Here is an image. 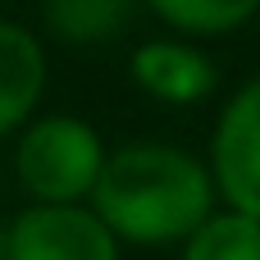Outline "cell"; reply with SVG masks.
<instances>
[{
    "label": "cell",
    "instance_id": "cell-9",
    "mask_svg": "<svg viewBox=\"0 0 260 260\" xmlns=\"http://www.w3.org/2000/svg\"><path fill=\"white\" fill-rule=\"evenodd\" d=\"M160 23L183 37H224L260 14V0H146Z\"/></svg>",
    "mask_w": 260,
    "mask_h": 260
},
{
    "label": "cell",
    "instance_id": "cell-1",
    "mask_svg": "<svg viewBox=\"0 0 260 260\" xmlns=\"http://www.w3.org/2000/svg\"><path fill=\"white\" fill-rule=\"evenodd\" d=\"M215 174L206 160L169 142H128L105 155L91 187V210L110 224L119 242L165 247L183 242L215 210Z\"/></svg>",
    "mask_w": 260,
    "mask_h": 260
},
{
    "label": "cell",
    "instance_id": "cell-8",
    "mask_svg": "<svg viewBox=\"0 0 260 260\" xmlns=\"http://www.w3.org/2000/svg\"><path fill=\"white\" fill-rule=\"evenodd\" d=\"M183 260H260V219L247 210H210L187 238Z\"/></svg>",
    "mask_w": 260,
    "mask_h": 260
},
{
    "label": "cell",
    "instance_id": "cell-4",
    "mask_svg": "<svg viewBox=\"0 0 260 260\" xmlns=\"http://www.w3.org/2000/svg\"><path fill=\"white\" fill-rule=\"evenodd\" d=\"M210 174L224 206L260 219V78L242 82L215 119Z\"/></svg>",
    "mask_w": 260,
    "mask_h": 260
},
{
    "label": "cell",
    "instance_id": "cell-10",
    "mask_svg": "<svg viewBox=\"0 0 260 260\" xmlns=\"http://www.w3.org/2000/svg\"><path fill=\"white\" fill-rule=\"evenodd\" d=\"M0 260H5V229H0Z\"/></svg>",
    "mask_w": 260,
    "mask_h": 260
},
{
    "label": "cell",
    "instance_id": "cell-2",
    "mask_svg": "<svg viewBox=\"0 0 260 260\" xmlns=\"http://www.w3.org/2000/svg\"><path fill=\"white\" fill-rule=\"evenodd\" d=\"M101 169H105V142L87 119L46 114L23 123V137L14 146V178L32 201L50 206L91 201Z\"/></svg>",
    "mask_w": 260,
    "mask_h": 260
},
{
    "label": "cell",
    "instance_id": "cell-7",
    "mask_svg": "<svg viewBox=\"0 0 260 260\" xmlns=\"http://www.w3.org/2000/svg\"><path fill=\"white\" fill-rule=\"evenodd\" d=\"M142 0H41V18L64 46H101L128 32Z\"/></svg>",
    "mask_w": 260,
    "mask_h": 260
},
{
    "label": "cell",
    "instance_id": "cell-6",
    "mask_svg": "<svg viewBox=\"0 0 260 260\" xmlns=\"http://www.w3.org/2000/svg\"><path fill=\"white\" fill-rule=\"evenodd\" d=\"M46 91V50L23 27L0 18V137L18 133Z\"/></svg>",
    "mask_w": 260,
    "mask_h": 260
},
{
    "label": "cell",
    "instance_id": "cell-5",
    "mask_svg": "<svg viewBox=\"0 0 260 260\" xmlns=\"http://www.w3.org/2000/svg\"><path fill=\"white\" fill-rule=\"evenodd\" d=\"M128 73H133V82L146 96H155L165 105H197V101H206L219 87L215 59L201 46L169 41V37L165 41H142L128 55Z\"/></svg>",
    "mask_w": 260,
    "mask_h": 260
},
{
    "label": "cell",
    "instance_id": "cell-3",
    "mask_svg": "<svg viewBox=\"0 0 260 260\" xmlns=\"http://www.w3.org/2000/svg\"><path fill=\"white\" fill-rule=\"evenodd\" d=\"M5 260H119V238L82 201H32L5 229Z\"/></svg>",
    "mask_w": 260,
    "mask_h": 260
}]
</instances>
